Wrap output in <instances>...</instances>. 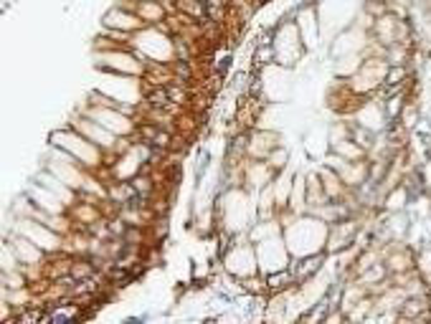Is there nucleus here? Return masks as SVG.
<instances>
[{
	"label": "nucleus",
	"instance_id": "nucleus-2",
	"mask_svg": "<svg viewBox=\"0 0 431 324\" xmlns=\"http://www.w3.org/2000/svg\"><path fill=\"white\" fill-rule=\"evenodd\" d=\"M49 144L66 150L69 154H74V157L79 160L87 170H92V172H99V170L104 168L107 152H104L99 144H94L92 140H87L82 132H76V130L69 124V122H66L64 127H59V130H54V132L49 134Z\"/></svg>",
	"mask_w": 431,
	"mask_h": 324
},
{
	"label": "nucleus",
	"instance_id": "nucleus-8",
	"mask_svg": "<svg viewBox=\"0 0 431 324\" xmlns=\"http://www.w3.org/2000/svg\"><path fill=\"white\" fill-rule=\"evenodd\" d=\"M135 13L145 20V26H160L170 16V10L163 0H140L135 6Z\"/></svg>",
	"mask_w": 431,
	"mask_h": 324
},
{
	"label": "nucleus",
	"instance_id": "nucleus-5",
	"mask_svg": "<svg viewBox=\"0 0 431 324\" xmlns=\"http://www.w3.org/2000/svg\"><path fill=\"white\" fill-rule=\"evenodd\" d=\"M69 124L76 130V132H82L87 140H92L94 144H99L104 152H114L117 154V144H120V137H117L114 132H109L104 124H99L97 119H92L87 112H74L69 116Z\"/></svg>",
	"mask_w": 431,
	"mask_h": 324
},
{
	"label": "nucleus",
	"instance_id": "nucleus-7",
	"mask_svg": "<svg viewBox=\"0 0 431 324\" xmlns=\"http://www.w3.org/2000/svg\"><path fill=\"white\" fill-rule=\"evenodd\" d=\"M327 266V254L320 251V254H309V256H302V258H292L289 268L294 274V281H297V286L309 278H315L317 274H322Z\"/></svg>",
	"mask_w": 431,
	"mask_h": 324
},
{
	"label": "nucleus",
	"instance_id": "nucleus-1",
	"mask_svg": "<svg viewBox=\"0 0 431 324\" xmlns=\"http://www.w3.org/2000/svg\"><path fill=\"white\" fill-rule=\"evenodd\" d=\"M282 228H284V240L292 258H302L309 254H320L327 246V230L330 223L312 213H292L282 210L279 213Z\"/></svg>",
	"mask_w": 431,
	"mask_h": 324
},
{
	"label": "nucleus",
	"instance_id": "nucleus-6",
	"mask_svg": "<svg viewBox=\"0 0 431 324\" xmlns=\"http://www.w3.org/2000/svg\"><path fill=\"white\" fill-rule=\"evenodd\" d=\"M102 26H104V28H114V30H125V33H140L142 28H147L145 20H142L135 10H130V8L120 6V3H114V6L102 16Z\"/></svg>",
	"mask_w": 431,
	"mask_h": 324
},
{
	"label": "nucleus",
	"instance_id": "nucleus-4",
	"mask_svg": "<svg viewBox=\"0 0 431 324\" xmlns=\"http://www.w3.org/2000/svg\"><path fill=\"white\" fill-rule=\"evenodd\" d=\"M254 246H256V258H259V271L261 274L279 271V268H287L292 264V254L287 248L284 233L274 236V238H266V240H259V243H254Z\"/></svg>",
	"mask_w": 431,
	"mask_h": 324
},
{
	"label": "nucleus",
	"instance_id": "nucleus-3",
	"mask_svg": "<svg viewBox=\"0 0 431 324\" xmlns=\"http://www.w3.org/2000/svg\"><path fill=\"white\" fill-rule=\"evenodd\" d=\"M94 58H97L99 71H107V74H122V76H137V78H142L145 76V68H147V64L137 56L135 48L99 51V54H94Z\"/></svg>",
	"mask_w": 431,
	"mask_h": 324
}]
</instances>
